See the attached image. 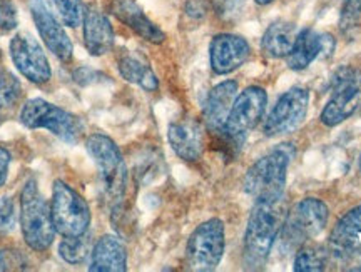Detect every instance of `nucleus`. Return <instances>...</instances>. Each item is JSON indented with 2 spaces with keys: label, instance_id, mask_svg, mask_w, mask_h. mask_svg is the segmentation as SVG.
Here are the masks:
<instances>
[{
  "label": "nucleus",
  "instance_id": "nucleus-6",
  "mask_svg": "<svg viewBox=\"0 0 361 272\" xmlns=\"http://www.w3.org/2000/svg\"><path fill=\"white\" fill-rule=\"evenodd\" d=\"M51 216L56 233L62 237H79L89 233L90 209L80 194L64 180H56L52 187Z\"/></svg>",
  "mask_w": 361,
  "mask_h": 272
},
{
  "label": "nucleus",
  "instance_id": "nucleus-1",
  "mask_svg": "<svg viewBox=\"0 0 361 272\" xmlns=\"http://www.w3.org/2000/svg\"><path fill=\"white\" fill-rule=\"evenodd\" d=\"M284 217L286 212L283 199L274 202H255L245 233V262L247 267L256 269L264 264L274 241L281 233Z\"/></svg>",
  "mask_w": 361,
  "mask_h": 272
},
{
  "label": "nucleus",
  "instance_id": "nucleus-33",
  "mask_svg": "<svg viewBox=\"0 0 361 272\" xmlns=\"http://www.w3.org/2000/svg\"><path fill=\"white\" fill-rule=\"evenodd\" d=\"M75 82L80 84V85H87V84H92L96 82L94 79H106V77H102L101 74H97L96 70H90L87 67H80L79 70H75Z\"/></svg>",
  "mask_w": 361,
  "mask_h": 272
},
{
  "label": "nucleus",
  "instance_id": "nucleus-26",
  "mask_svg": "<svg viewBox=\"0 0 361 272\" xmlns=\"http://www.w3.org/2000/svg\"><path fill=\"white\" fill-rule=\"evenodd\" d=\"M22 95L20 80L11 72H0V109H11Z\"/></svg>",
  "mask_w": 361,
  "mask_h": 272
},
{
  "label": "nucleus",
  "instance_id": "nucleus-4",
  "mask_svg": "<svg viewBox=\"0 0 361 272\" xmlns=\"http://www.w3.org/2000/svg\"><path fill=\"white\" fill-rule=\"evenodd\" d=\"M85 149L97 167L104 196L114 206L121 204L128 184V172L117 144L107 135L92 134L85 140Z\"/></svg>",
  "mask_w": 361,
  "mask_h": 272
},
{
  "label": "nucleus",
  "instance_id": "nucleus-21",
  "mask_svg": "<svg viewBox=\"0 0 361 272\" xmlns=\"http://www.w3.org/2000/svg\"><path fill=\"white\" fill-rule=\"evenodd\" d=\"M84 44L90 56H104L114 45V30L106 13L99 8L90 7L84 11Z\"/></svg>",
  "mask_w": 361,
  "mask_h": 272
},
{
  "label": "nucleus",
  "instance_id": "nucleus-29",
  "mask_svg": "<svg viewBox=\"0 0 361 272\" xmlns=\"http://www.w3.org/2000/svg\"><path fill=\"white\" fill-rule=\"evenodd\" d=\"M16 222L17 214L12 197L2 196L0 197V234L12 233L16 228Z\"/></svg>",
  "mask_w": 361,
  "mask_h": 272
},
{
  "label": "nucleus",
  "instance_id": "nucleus-5",
  "mask_svg": "<svg viewBox=\"0 0 361 272\" xmlns=\"http://www.w3.org/2000/svg\"><path fill=\"white\" fill-rule=\"evenodd\" d=\"M329 211L323 201L306 197L296 204L284 217L281 228V249L295 252L306 242L323 233L328 224Z\"/></svg>",
  "mask_w": 361,
  "mask_h": 272
},
{
  "label": "nucleus",
  "instance_id": "nucleus-13",
  "mask_svg": "<svg viewBox=\"0 0 361 272\" xmlns=\"http://www.w3.org/2000/svg\"><path fill=\"white\" fill-rule=\"evenodd\" d=\"M30 12H32V19L35 25H37L40 37H42L45 45L49 47V51L59 61L69 62L74 47H72L69 35H67L64 27H62V22L56 19V16L49 11L44 0H30Z\"/></svg>",
  "mask_w": 361,
  "mask_h": 272
},
{
  "label": "nucleus",
  "instance_id": "nucleus-36",
  "mask_svg": "<svg viewBox=\"0 0 361 272\" xmlns=\"http://www.w3.org/2000/svg\"><path fill=\"white\" fill-rule=\"evenodd\" d=\"M360 171H361V157H360Z\"/></svg>",
  "mask_w": 361,
  "mask_h": 272
},
{
  "label": "nucleus",
  "instance_id": "nucleus-10",
  "mask_svg": "<svg viewBox=\"0 0 361 272\" xmlns=\"http://www.w3.org/2000/svg\"><path fill=\"white\" fill-rule=\"evenodd\" d=\"M335 79V92L322 112V122L328 127H336L361 109V70L345 67Z\"/></svg>",
  "mask_w": 361,
  "mask_h": 272
},
{
  "label": "nucleus",
  "instance_id": "nucleus-9",
  "mask_svg": "<svg viewBox=\"0 0 361 272\" xmlns=\"http://www.w3.org/2000/svg\"><path fill=\"white\" fill-rule=\"evenodd\" d=\"M266 106H268V94L263 87L251 85L245 89L234 101L223 132L234 142H245L247 134L263 119Z\"/></svg>",
  "mask_w": 361,
  "mask_h": 272
},
{
  "label": "nucleus",
  "instance_id": "nucleus-31",
  "mask_svg": "<svg viewBox=\"0 0 361 272\" xmlns=\"http://www.w3.org/2000/svg\"><path fill=\"white\" fill-rule=\"evenodd\" d=\"M0 25L4 30H12L17 27V12L11 0H0Z\"/></svg>",
  "mask_w": 361,
  "mask_h": 272
},
{
  "label": "nucleus",
  "instance_id": "nucleus-34",
  "mask_svg": "<svg viewBox=\"0 0 361 272\" xmlns=\"http://www.w3.org/2000/svg\"><path fill=\"white\" fill-rule=\"evenodd\" d=\"M8 166H11V154H8L7 149L0 147V187H2L7 180Z\"/></svg>",
  "mask_w": 361,
  "mask_h": 272
},
{
  "label": "nucleus",
  "instance_id": "nucleus-7",
  "mask_svg": "<svg viewBox=\"0 0 361 272\" xmlns=\"http://www.w3.org/2000/svg\"><path fill=\"white\" fill-rule=\"evenodd\" d=\"M20 122L29 129H47L67 144L78 142L82 132L78 117L40 97L29 99L22 106Z\"/></svg>",
  "mask_w": 361,
  "mask_h": 272
},
{
  "label": "nucleus",
  "instance_id": "nucleus-27",
  "mask_svg": "<svg viewBox=\"0 0 361 272\" xmlns=\"http://www.w3.org/2000/svg\"><path fill=\"white\" fill-rule=\"evenodd\" d=\"M326 266V254L319 249H305L296 256L295 272H318L323 271Z\"/></svg>",
  "mask_w": 361,
  "mask_h": 272
},
{
  "label": "nucleus",
  "instance_id": "nucleus-20",
  "mask_svg": "<svg viewBox=\"0 0 361 272\" xmlns=\"http://www.w3.org/2000/svg\"><path fill=\"white\" fill-rule=\"evenodd\" d=\"M90 272H126L128 249L116 235H102L90 251Z\"/></svg>",
  "mask_w": 361,
  "mask_h": 272
},
{
  "label": "nucleus",
  "instance_id": "nucleus-32",
  "mask_svg": "<svg viewBox=\"0 0 361 272\" xmlns=\"http://www.w3.org/2000/svg\"><path fill=\"white\" fill-rule=\"evenodd\" d=\"M243 6H245V0H214L216 12L223 19H231L238 16Z\"/></svg>",
  "mask_w": 361,
  "mask_h": 272
},
{
  "label": "nucleus",
  "instance_id": "nucleus-14",
  "mask_svg": "<svg viewBox=\"0 0 361 272\" xmlns=\"http://www.w3.org/2000/svg\"><path fill=\"white\" fill-rule=\"evenodd\" d=\"M250 44L246 39L233 34H219L211 40L209 62L211 69L218 75L231 74L250 57Z\"/></svg>",
  "mask_w": 361,
  "mask_h": 272
},
{
  "label": "nucleus",
  "instance_id": "nucleus-8",
  "mask_svg": "<svg viewBox=\"0 0 361 272\" xmlns=\"http://www.w3.org/2000/svg\"><path fill=\"white\" fill-rule=\"evenodd\" d=\"M226 249L224 222L213 219L202 222L189 235L186 246V262L191 271L209 272L219 266Z\"/></svg>",
  "mask_w": 361,
  "mask_h": 272
},
{
  "label": "nucleus",
  "instance_id": "nucleus-28",
  "mask_svg": "<svg viewBox=\"0 0 361 272\" xmlns=\"http://www.w3.org/2000/svg\"><path fill=\"white\" fill-rule=\"evenodd\" d=\"M361 17V0H343L340 27L343 32L353 29Z\"/></svg>",
  "mask_w": 361,
  "mask_h": 272
},
{
  "label": "nucleus",
  "instance_id": "nucleus-25",
  "mask_svg": "<svg viewBox=\"0 0 361 272\" xmlns=\"http://www.w3.org/2000/svg\"><path fill=\"white\" fill-rule=\"evenodd\" d=\"M54 12L67 27H78L82 24L84 7L80 0H49Z\"/></svg>",
  "mask_w": 361,
  "mask_h": 272
},
{
  "label": "nucleus",
  "instance_id": "nucleus-3",
  "mask_svg": "<svg viewBox=\"0 0 361 272\" xmlns=\"http://www.w3.org/2000/svg\"><path fill=\"white\" fill-rule=\"evenodd\" d=\"M291 156L293 152L281 147L256 161L245 178V192L247 196L255 199V202L281 201Z\"/></svg>",
  "mask_w": 361,
  "mask_h": 272
},
{
  "label": "nucleus",
  "instance_id": "nucleus-18",
  "mask_svg": "<svg viewBox=\"0 0 361 272\" xmlns=\"http://www.w3.org/2000/svg\"><path fill=\"white\" fill-rule=\"evenodd\" d=\"M238 97V82L236 80H224L211 89L207 94V99L204 102V120L209 129L221 132L224 130L226 120H228L229 112L234 101Z\"/></svg>",
  "mask_w": 361,
  "mask_h": 272
},
{
  "label": "nucleus",
  "instance_id": "nucleus-19",
  "mask_svg": "<svg viewBox=\"0 0 361 272\" xmlns=\"http://www.w3.org/2000/svg\"><path fill=\"white\" fill-rule=\"evenodd\" d=\"M111 11L123 24L134 30L139 37L151 44H162L166 34L144 13V11L134 0H114Z\"/></svg>",
  "mask_w": 361,
  "mask_h": 272
},
{
  "label": "nucleus",
  "instance_id": "nucleus-35",
  "mask_svg": "<svg viewBox=\"0 0 361 272\" xmlns=\"http://www.w3.org/2000/svg\"><path fill=\"white\" fill-rule=\"evenodd\" d=\"M256 4H259V6H268V4L273 2V0H255Z\"/></svg>",
  "mask_w": 361,
  "mask_h": 272
},
{
  "label": "nucleus",
  "instance_id": "nucleus-30",
  "mask_svg": "<svg viewBox=\"0 0 361 272\" xmlns=\"http://www.w3.org/2000/svg\"><path fill=\"white\" fill-rule=\"evenodd\" d=\"M25 257L17 251H0V271L25 269Z\"/></svg>",
  "mask_w": 361,
  "mask_h": 272
},
{
  "label": "nucleus",
  "instance_id": "nucleus-15",
  "mask_svg": "<svg viewBox=\"0 0 361 272\" xmlns=\"http://www.w3.org/2000/svg\"><path fill=\"white\" fill-rule=\"evenodd\" d=\"M335 51V39L329 34H316L314 30L303 29L296 35L295 45L288 54V66L293 70H303L314 58L329 57Z\"/></svg>",
  "mask_w": 361,
  "mask_h": 272
},
{
  "label": "nucleus",
  "instance_id": "nucleus-23",
  "mask_svg": "<svg viewBox=\"0 0 361 272\" xmlns=\"http://www.w3.org/2000/svg\"><path fill=\"white\" fill-rule=\"evenodd\" d=\"M119 72L123 79L130 84H137L139 87L147 90V92H154L159 87L157 77L149 67V63L142 61V57L135 56V54H124L119 58Z\"/></svg>",
  "mask_w": 361,
  "mask_h": 272
},
{
  "label": "nucleus",
  "instance_id": "nucleus-16",
  "mask_svg": "<svg viewBox=\"0 0 361 272\" xmlns=\"http://www.w3.org/2000/svg\"><path fill=\"white\" fill-rule=\"evenodd\" d=\"M329 247L338 259H353L361 256V206L343 216L329 235Z\"/></svg>",
  "mask_w": 361,
  "mask_h": 272
},
{
  "label": "nucleus",
  "instance_id": "nucleus-11",
  "mask_svg": "<svg viewBox=\"0 0 361 272\" xmlns=\"http://www.w3.org/2000/svg\"><path fill=\"white\" fill-rule=\"evenodd\" d=\"M310 107V92L303 87H293L284 92L276 102L268 119L264 120L263 130L268 137L290 134L303 124Z\"/></svg>",
  "mask_w": 361,
  "mask_h": 272
},
{
  "label": "nucleus",
  "instance_id": "nucleus-12",
  "mask_svg": "<svg viewBox=\"0 0 361 272\" xmlns=\"http://www.w3.org/2000/svg\"><path fill=\"white\" fill-rule=\"evenodd\" d=\"M8 51H11L13 66L30 82L45 84L51 80L52 69L49 66L47 56L32 35L27 32L16 34L8 45Z\"/></svg>",
  "mask_w": 361,
  "mask_h": 272
},
{
  "label": "nucleus",
  "instance_id": "nucleus-22",
  "mask_svg": "<svg viewBox=\"0 0 361 272\" xmlns=\"http://www.w3.org/2000/svg\"><path fill=\"white\" fill-rule=\"evenodd\" d=\"M296 25L291 22H274L268 27V30L264 32L263 42V52L271 58H283L288 57V54L291 52L293 45L296 40Z\"/></svg>",
  "mask_w": 361,
  "mask_h": 272
},
{
  "label": "nucleus",
  "instance_id": "nucleus-17",
  "mask_svg": "<svg viewBox=\"0 0 361 272\" xmlns=\"http://www.w3.org/2000/svg\"><path fill=\"white\" fill-rule=\"evenodd\" d=\"M168 140L173 151L183 161H197L202 156V151H204L202 125L196 119H191V117L174 120L173 124H169Z\"/></svg>",
  "mask_w": 361,
  "mask_h": 272
},
{
  "label": "nucleus",
  "instance_id": "nucleus-2",
  "mask_svg": "<svg viewBox=\"0 0 361 272\" xmlns=\"http://www.w3.org/2000/svg\"><path fill=\"white\" fill-rule=\"evenodd\" d=\"M20 229L27 246L37 252L47 251L56 237L51 206L44 199L35 179L27 180L22 189Z\"/></svg>",
  "mask_w": 361,
  "mask_h": 272
},
{
  "label": "nucleus",
  "instance_id": "nucleus-24",
  "mask_svg": "<svg viewBox=\"0 0 361 272\" xmlns=\"http://www.w3.org/2000/svg\"><path fill=\"white\" fill-rule=\"evenodd\" d=\"M90 251L92 249H90L89 233L79 237H64V241L59 244V256L69 264H80Z\"/></svg>",
  "mask_w": 361,
  "mask_h": 272
}]
</instances>
